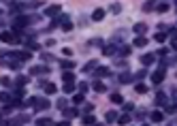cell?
<instances>
[{
	"mask_svg": "<svg viewBox=\"0 0 177 126\" xmlns=\"http://www.w3.org/2000/svg\"><path fill=\"white\" fill-rule=\"evenodd\" d=\"M92 19L94 22H102L105 19V11H102V9H96V11L92 13Z\"/></svg>",
	"mask_w": 177,
	"mask_h": 126,
	"instance_id": "5",
	"label": "cell"
},
{
	"mask_svg": "<svg viewBox=\"0 0 177 126\" xmlns=\"http://www.w3.org/2000/svg\"><path fill=\"white\" fill-rule=\"evenodd\" d=\"M124 109H126V111H132V109H135V105H132V103H126V105H124Z\"/></svg>",
	"mask_w": 177,
	"mask_h": 126,
	"instance_id": "36",
	"label": "cell"
},
{
	"mask_svg": "<svg viewBox=\"0 0 177 126\" xmlns=\"http://www.w3.org/2000/svg\"><path fill=\"white\" fill-rule=\"evenodd\" d=\"M162 79H164V68H158L156 73L152 75V81H154V84H160Z\"/></svg>",
	"mask_w": 177,
	"mask_h": 126,
	"instance_id": "3",
	"label": "cell"
},
{
	"mask_svg": "<svg viewBox=\"0 0 177 126\" xmlns=\"http://www.w3.org/2000/svg\"><path fill=\"white\" fill-rule=\"evenodd\" d=\"M152 122H162V113L160 111H154L152 113Z\"/></svg>",
	"mask_w": 177,
	"mask_h": 126,
	"instance_id": "21",
	"label": "cell"
},
{
	"mask_svg": "<svg viewBox=\"0 0 177 126\" xmlns=\"http://www.w3.org/2000/svg\"><path fill=\"white\" fill-rule=\"evenodd\" d=\"M111 101H113V103H122L124 98H122V94H113V96H111Z\"/></svg>",
	"mask_w": 177,
	"mask_h": 126,
	"instance_id": "30",
	"label": "cell"
},
{
	"mask_svg": "<svg viewBox=\"0 0 177 126\" xmlns=\"http://www.w3.org/2000/svg\"><path fill=\"white\" fill-rule=\"evenodd\" d=\"M92 68H96V60H90V62H87V64L83 66V71H85V73H90Z\"/></svg>",
	"mask_w": 177,
	"mask_h": 126,
	"instance_id": "16",
	"label": "cell"
},
{
	"mask_svg": "<svg viewBox=\"0 0 177 126\" xmlns=\"http://www.w3.org/2000/svg\"><path fill=\"white\" fill-rule=\"evenodd\" d=\"M156 9H158V13H166V11H169V4H166V2H162V4H158Z\"/></svg>",
	"mask_w": 177,
	"mask_h": 126,
	"instance_id": "25",
	"label": "cell"
},
{
	"mask_svg": "<svg viewBox=\"0 0 177 126\" xmlns=\"http://www.w3.org/2000/svg\"><path fill=\"white\" fill-rule=\"evenodd\" d=\"M154 60H156L154 53H145V56H141V62H143V64H152Z\"/></svg>",
	"mask_w": 177,
	"mask_h": 126,
	"instance_id": "8",
	"label": "cell"
},
{
	"mask_svg": "<svg viewBox=\"0 0 177 126\" xmlns=\"http://www.w3.org/2000/svg\"><path fill=\"white\" fill-rule=\"evenodd\" d=\"M83 124H96V118L94 115H83Z\"/></svg>",
	"mask_w": 177,
	"mask_h": 126,
	"instance_id": "22",
	"label": "cell"
},
{
	"mask_svg": "<svg viewBox=\"0 0 177 126\" xmlns=\"http://www.w3.org/2000/svg\"><path fill=\"white\" fill-rule=\"evenodd\" d=\"M135 90H137L139 94H145V92H147V86H145V84H137V88H135Z\"/></svg>",
	"mask_w": 177,
	"mask_h": 126,
	"instance_id": "20",
	"label": "cell"
},
{
	"mask_svg": "<svg viewBox=\"0 0 177 126\" xmlns=\"http://www.w3.org/2000/svg\"><path fill=\"white\" fill-rule=\"evenodd\" d=\"M0 39H2L4 43H19V39H15L13 34H11V32H6V30H4L2 34H0Z\"/></svg>",
	"mask_w": 177,
	"mask_h": 126,
	"instance_id": "2",
	"label": "cell"
},
{
	"mask_svg": "<svg viewBox=\"0 0 177 126\" xmlns=\"http://www.w3.org/2000/svg\"><path fill=\"white\" fill-rule=\"evenodd\" d=\"M135 45H137V47H145V45H147V39H145V37H141V34H139V37L135 39Z\"/></svg>",
	"mask_w": 177,
	"mask_h": 126,
	"instance_id": "12",
	"label": "cell"
},
{
	"mask_svg": "<svg viewBox=\"0 0 177 126\" xmlns=\"http://www.w3.org/2000/svg\"><path fill=\"white\" fill-rule=\"evenodd\" d=\"M147 73H145V71H139V73H137V79H143Z\"/></svg>",
	"mask_w": 177,
	"mask_h": 126,
	"instance_id": "40",
	"label": "cell"
},
{
	"mask_svg": "<svg viewBox=\"0 0 177 126\" xmlns=\"http://www.w3.org/2000/svg\"><path fill=\"white\" fill-rule=\"evenodd\" d=\"M58 13H60V6H58V4H54V6H47V9H45V15H47V17H56Z\"/></svg>",
	"mask_w": 177,
	"mask_h": 126,
	"instance_id": "4",
	"label": "cell"
},
{
	"mask_svg": "<svg viewBox=\"0 0 177 126\" xmlns=\"http://www.w3.org/2000/svg\"><path fill=\"white\" fill-rule=\"evenodd\" d=\"M83 111H85V113H92V111H94V105H85Z\"/></svg>",
	"mask_w": 177,
	"mask_h": 126,
	"instance_id": "38",
	"label": "cell"
},
{
	"mask_svg": "<svg viewBox=\"0 0 177 126\" xmlns=\"http://www.w3.org/2000/svg\"><path fill=\"white\" fill-rule=\"evenodd\" d=\"M62 79H64V81H75V75H73V73H64V75H62Z\"/></svg>",
	"mask_w": 177,
	"mask_h": 126,
	"instance_id": "27",
	"label": "cell"
},
{
	"mask_svg": "<svg viewBox=\"0 0 177 126\" xmlns=\"http://www.w3.org/2000/svg\"><path fill=\"white\" fill-rule=\"evenodd\" d=\"M64 94H73L75 92V81H64Z\"/></svg>",
	"mask_w": 177,
	"mask_h": 126,
	"instance_id": "6",
	"label": "cell"
},
{
	"mask_svg": "<svg viewBox=\"0 0 177 126\" xmlns=\"http://www.w3.org/2000/svg\"><path fill=\"white\" fill-rule=\"evenodd\" d=\"M79 90H81V92H87V84H85V81L79 84Z\"/></svg>",
	"mask_w": 177,
	"mask_h": 126,
	"instance_id": "39",
	"label": "cell"
},
{
	"mask_svg": "<svg viewBox=\"0 0 177 126\" xmlns=\"http://www.w3.org/2000/svg\"><path fill=\"white\" fill-rule=\"evenodd\" d=\"M73 103H83V96H81V94H77V96H73Z\"/></svg>",
	"mask_w": 177,
	"mask_h": 126,
	"instance_id": "34",
	"label": "cell"
},
{
	"mask_svg": "<svg viewBox=\"0 0 177 126\" xmlns=\"http://www.w3.org/2000/svg\"><path fill=\"white\" fill-rule=\"evenodd\" d=\"M47 73H49L47 66H34L32 68V75H47Z\"/></svg>",
	"mask_w": 177,
	"mask_h": 126,
	"instance_id": "7",
	"label": "cell"
},
{
	"mask_svg": "<svg viewBox=\"0 0 177 126\" xmlns=\"http://www.w3.org/2000/svg\"><path fill=\"white\" fill-rule=\"evenodd\" d=\"M64 107H66V101H64V98H60V101H58V109H64Z\"/></svg>",
	"mask_w": 177,
	"mask_h": 126,
	"instance_id": "33",
	"label": "cell"
},
{
	"mask_svg": "<svg viewBox=\"0 0 177 126\" xmlns=\"http://www.w3.org/2000/svg\"><path fill=\"white\" fill-rule=\"evenodd\" d=\"M156 2H158V0H147V2L143 4V11H152V9L156 6Z\"/></svg>",
	"mask_w": 177,
	"mask_h": 126,
	"instance_id": "14",
	"label": "cell"
},
{
	"mask_svg": "<svg viewBox=\"0 0 177 126\" xmlns=\"http://www.w3.org/2000/svg\"><path fill=\"white\" fill-rule=\"evenodd\" d=\"M94 90H96V92H105V90H107V86H105L102 81H94Z\"/></svg>",
	"mask_w": 177,
	"mask_h": 126,
	"instance_id": "15",
	"label": "cell"
},
{
	"mask_svg": "<svg viewBox=\"0 0 177 126\" xmlns=\"http://www.w3.org/2000/svg\"><path fill=\"white\" fill-rule=\"evenodd\" d=\"M102 53L105 56H115V47H113V45H107V47L102 49Z\"/></svg>",
	"mask_w": 177,
	"mask_h": 126,
	"instance_id": "13",
	"label": "cell"
},
{
	"mask_svg": "<svg viewBox=\"0 0 177 126\" xmlns=\"http://www.w3.org/2000/svg\"><path fill=\"white\" fill-rule=\"evenodd\" d=\"M62 28H64V30H66V32H68V30H70V28H73V24H70V22H68V19H66V22H64V24H62Z\"/></svg>",
	"mask_w": 177,
	"mask_h": 126,
	"instance_id": "31",
	"label": "cell"
},
{
	"mask_svg": "<svg viewBox=\"0 0 177 126\" xmlns=\"http://www.w3.org/2000/svg\"><path fill=\"white\" fill-rule=\"evenodd\" d=\"M135 32L137 34H145L147 32V26L145 24H135Z\"/></svg>",
	"mask_w": 177,
	"mask_h": 126,
	"instance_id": "11",
	"label": "cell"
},
{
	"mask_svg": "<svg viewBox=\"0 0 177 126\" xmlns=\"http://www.w3.org/2000/svg\"><path fill=\"white\" fill-rule=\"evenodd\" d=\"M43 90H45V94H54L58 88H56L54 84H43Z\"/></svg>",
	"mask_w": 177,
	"mask_h": 126,
	"instance_id": "10",
	"label": "cell"
},
{
	"mask_svg": "<svg viewBox=\"0 0 177 126\" xmlns=\"http://www.w3.org/2000/svg\"><path fill=\"white\" fill-rule=\"evenodd\" d=\"M128 122H130L128 115H122V118H120V124H128Z\"/></svg>",
	"mask_w": 177,
	"mask_h": 126,
	"instance_id": "35",
	"label": "cell"
},
{
	"mask_svg": "<svg viewBox=\"0 0 177 126\" xmlns=\"http://www.w3.org/2000/svg\"><path fill=\"white\" fill-rule=\"evenodd\" d=\"M34 109H49V101L47 98H37V103H34Z\"/></svg>",
	"mask_w": 177,
	"mask_h": 126,
	"instance_id": "1",
	"label": "cell"
},
{
	"mask_svg": "<svg viewBox=\"0 0 177 126\" xmlns=\"http://www.w3.org/2000/svg\"><path fill=\"white\" fill-rule=\"evenodd\" d=\"M156 103H160V105H164V103H166V96H164V94L160 92V94H158V96H156Z\"/></svg>",
	"mask_w": 177,
	"mask_h": 126,
	"instance_id": "29",
	"label": "cell"
},
{
	"mask_svg": "<svg viewBox=\"0 0 177 126\" xmlns=\"http://www.w3.org/2000/svg\"><path fill=\"white\" fill-rule=\"evenodd\" d=\"M105 118H107L109 122H113V120H120V118H118V113H115V111H107V115H105Z\"/></svg>",
	"mask_w": 177,
	"mask_h": 126,
	"instance_id": "18",
	"label": "cell"
},
{
	"mask_svg": "<svg viewBox=\"0 0 177 126\" xmlns=\"http://www.w3.org/2000/svg\"><path fill=\"white\" fill-rule=\"evenodd\" d=\"M37 124L39 126H47V124H51V120L49 118H41V120H37Z\"/></svg>",
	"mask_w": 177,
	"mask_h": 126,
	"instance_id": "28",
	"label": "cell"
},
{
	"mask_svg": "<svg viewBox=\"0 0 177 126\" xmlns=\"http://www.w3.org/2000/svg\"><path fill=\"white\" fill-rule=\"evenodd\" d=\"M62 68H75V62L73 60H64L62 62Z\"/></svg>",
	"mask_w": 177,
	"mask_h": 126,
	"instance_id": "24",
	"label": "cell"
},
{
	"mask_svg": "<svg viewBox=\"0 0 177 126\" xmlns=\"http://www.w3.org/2000/svg\"><path fill=\"white\" fill-rule=\"evenodd\" d=\"M171 39H177V28H173V30H171Z\"/></svg>",
	"mask_w": 177,
	"mask_h": 126,
	"instance_id": "41",
	"label": "cell"
},
{
	"mask_svg": "<svg viewBox=\"0 0 177 126\" xmlns=\"http://www.w3.org/2000/svg\"><path fill=\"white\" fill-rule=\"evenodd\" d=\"M24 94H26V92H24V88H17V90H15V96H17V98H21Z\"/></svg>",
	"mask_w": 177,
	"mask_h": 126,
	"instance_id": "32",
	"label": "cell"
},
{
	"mask_svg": "<svg viewBox=\"0 0 177 126\" xmlns=\"http://www.w3.org/2000/svg\"><path fill=\"white\" fill-rule=\"evenodd\" d=\"M130 79H132V75H130V73H122V75H120V81H122V84L130 81Z\"/></svg>",
	"mask_w": 177,
	"mask_h": 126,
	"instance_id": "19",
	"label": "cell"
},
{
	"mask_svg": "<svg viewBox=\"0 0 177 126\" xmlns=\"http://www.w3.org/2000/svg\"><path fill=\"white\" fill-rule=\"evenodd\" d=\"M171 47H173V49H177V39H173V41H171Z\"/></svg>",
	"mask_w": 177,
	"mask_h": 126,
	"instance_id": "42",
	"label": "cell"
},
{
	"mask_svg": "<svg viewBox=\"0 0 177 126\" xmlns=\"http://www.w3.org/2000/svg\"><path fill=\"white\" fill-rule=\"evenodd\" d=\"M62 111H64V115H66V118H75V115H77V109H66V107H64Z\"/></svg>",
	"mask_w": 177,
	"mask_h": 126,
	"instance_id": "17",
	"label": "cell"
},
{
	"mask_svg": "<svg viewBox=\"0 0 177 126\" xmlns=\"http://www.w3.org/2000/svg\"><path fill=\"white\" fill-rule=\"evenodd\" d=\"M154 39H156L158 43H164V39H166V34H164V32H156V37H154Z\"/></svg>",
	"mask_w": 177,
	"mask_h": 126,
	"instance_id": "26",
	"label": "cell"
},
{
	"mask_svg": "<svg viewBox=\"0 0 177 126\" xmlns=\"http://www.w3.org/2000/svg\"><path fill=\"white\" fill-rule=\"evenodd\" d=\"M120 56H124V58H126V56H130V47H128V45H124V47L120 49Z\"/></svg>",
	"mask_w": 177,
	"mask_h": 126,
	"instance_id": "23",
	"label": "cell"
},
{
	"mask_svg": "<svg viewBox=\"0 0 177 126\" xmlns=\"http://www.w3.org/2000/svg\"><path fill=\"white\" fill-rule=\"evenodd\" d=\"M111 11H113V13H120V11H122V6H120V4H113V6H111Z\"/></svg>",
	"mask_w": 177,
	"mask_h": 126,
	"instance_id": "37",
	"label": "cell"
},
{
	"mask_svg": "<svg viewBox=\"0 0 177 126\" xmlns=\"http://www.w3.org/2000/svg\"><path fill=\"white\" fill-rule=\"evenodd\" d=\"M109 75V68L107 66H98L96 68V77H107Z\"/></svg>",
	"mask_w": 177,
	"mask_h": 126,
	"instance_id": "9",
	"label": "cell"
}]
</instances>
